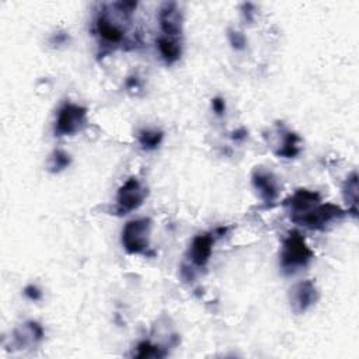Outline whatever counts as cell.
Here are the masks:
<instances>
[{
    "label": "cell",
    "mask_w": 359,
    "mask_h": 359,
    "mask_svg": "<svg viewBox=\"0 0 359 359\" xmlns=\"http://www.w3.org/2000/svg\"><path fill=\"white\" fill-rule=\"evenodd\" d=\"M158 22L163 34L165 36L174 38L181 34L182 29V15L178 10L177 3H164L158 11Z\"/></svg>",
    "instance_id": "10"
},
{
    "label": "cell",
    "mask_w": 359,
    "mask_h": 359,
    "mask_svg": "<svg viewBox=\"0 0 359 359\" xmlns=\"http://www.w3.org/2000/svg\"><path fill=\"white\" fill-rule=\"evenodd\" d=\"M150 219L142 217L129 220L121 234V243L129 254H144L150 247Z\"/></svg>",
    "instance_id": "2"
},
{
    "label": "cell",
    "mask_w": 359,
    "mask_h": 359,
    "mask_svg": "<svg viewBox=\"0 0 359 359\" xmlns=\"http://www.w3.org/2000/svg\"><path fill=\"white\" fill-rule=\"evenodd\" d=\"M344 198L348 203L346 213H351L352 216H356L358 213V175L356 172H352L344 185Z\"/></svg>",
    "instance_id": "15"
},
{
    "label": "cell",
    "mask_w": 359,
    "mask_h": 359,
    "mask_svg": "<svg viewBox=\"0 0 359 359\" xmlns=\"http://www.w3.org/2000/svg\"><path fill=\"white\" fill-rule=\"evenodd\" d=\"M345 215L346 210L341 209L334 203H318L311 210L299 216L293 222L311 230H323L327 224L342 219Z\"/></svg>",
    "instance_id": "4"
},
{
    "label": "cell",
    "mask_w": 359,
    "mask_h": 359,
    "mask_svg": "<svg viewBox=\"0 0 359 359\" xmlns=\"http://www.w3.org/2000/svg\"><path fill=\"white\" fill-rule=\"evenodd\" d=\"M251 182L254 189L258 192L259 198L266 203L272 205L279 196V184L271 171L257 167L252 171Z\"/></svg>",
    "instance_id": "7"
},
{
    "label": "cell",
    "mask_w": 359,
    "mask_h": 359,
    "mask_svg": "<svg viewBox=\"0 0 359 359\" xmlns=\"http://www.w3.org/2000/svg\"><path fill=\"white\" fill-rule=\"evenodd\" d=\"M279 136L282 137V140L278 144V149L275 150V154L278 157H285V158L296 157L302 150L300 136L297 133L286 130V129H282L279 132Z\"/></svg>",
    "instance_id": "13"
},
{
    "label": "cell",
    "mask_w": 359,
    "mask_h": 359,
    "mask_svg": "<svg viewBox=\"0 0 359 359\" xmlns=\"http://www.w3.org/2000/svg\"><path fill=\"white\" fill-rule=\"evenodd\" d=\"M24 294H25L29 300H34V302H36V300H39V299L42 297L41 289H39L38 286H35V285H28V286H25Z\"/></svg>",
    "instance_id": "20"
},
{
    "label": "cell",
    "mask_w": 359,
    "mask_h": 359,
    "mask_svg": "<svg viewBox=\"0 0 359 359\" xmlns=\"http://www.w3.org/2000/svg\"><path fill=\"white\" fill-rule=\"evenodd\" d=\"M94 28L97 35L105 45H119L125 38L123 29L116 22H114L105 11L100 13L95 17Z\"/></svg>",
    "instance_id": "11"
},
{
    "label": "cell",
    "mask_w": 359,
    "mask_h": 359,
    "mask_svg": "<svg viewBox=\"0 0 359 359\" xmlns=\"http://www.w3.org/2000/svg\"><path fill=\"white\" fill-rule=\"evenodd\" d=\"M313 255L314 254L306 244L303 236L299 231L293 230L282 243L280 266L286 273H293L307 266Z\"/></svg>",
    "instance_id": "1"
},
{
    "label": "cell",
    "mask_w": 359,
    "mask_h": 359,
    "mask_svg": "<svg viewBox=\"0 0 359 359\" xmlns=\"http://www.w3.org/2000/svg\"><path fill=\"white\" fill-rule=\"evenodd\" d=\"M147 196V189L136 177L126 180L116 194V208L118 215H126L137 209Z\"/></svg>",
    "instance_id": "5"
},
{
    "label": "cell",
    "mask_w": 359,
    "mask_h": 359,
    "mask_svg": "<svg viewBox=\"0 0 359 359\" xmlns=\"http://www.w3.org/2000/svg\"><path fill=\"white\" fill-rule=\"evenodd\" d=\"M213 244H215V236L210 233H202L192 238L188 257L194 266L203 268L208 264L212 255Z\"/></svg>",
    "instance_id": "9"
},
{
    "label": "cell",
    "mask_w": 359,
    "mask_h": 359,
    "mask_svg": "<svg viewBox=\"0 0 359 359\" xmlns=\"http://www.w3.org/2000/svg\"><path fill=\"white\" fill-rule=\"evenodd\" d=\"M87 122V109L81 105L66 102L57 112L55 123L56 136H73L80 132Z\"/></svg>",
    "instance_id": "3"
},
{
    "label": "cell",
    "mask_w": 359,
    "mask_h": 359,
    "mask_svg": "<svg viewBox=\"0 0 359 359\" xmlns=\"http://www.w3.org/2000/svg\"><path fill=\"white\" fill-rule=\"evenodd\" d=\"M167 351L160 345H154L150 341H142L136 346V358H164Z\"/></svg>",
    "instance_id": "18"
},
{
    "label": "cell",
    "mask_w": 359,
    "mask_h": 359,
    "mask_svg": "<svg viewBox=\"0 0 359 359\" xmlns=\"http://www.w3.org/2000/svg\"><path fill=\"white\" fill-rule=\"evenodd\" d=\"M157 48H158V52L161 55V57L164 59V62L167 65H171L174 62H177L181 56V45L170 38V36H158L157 38Z\"/></svg>",
    "instance_id": "14"
},
{
    "label": "cell",
    "mask_w": 359,
    "mask_h": 359,
    "mask_svg": "<svg viewBox=\"0 0 359 359\" xmlns=\"http://www.w3.org/2000/svg\"><path fill=\"white\" fill-rule=\"evenodd\" d=\"M212 109H213V112H215L216 115H219V116L223 115L224 111H226V102H224V100L220 98V97L213 98V100H212Z\"/></svg>",
    "instance_id": "21"
},
{
    "label": "cell",
    "mask_w": 359,
    "mask_h": 359,
    "mask_svg": "<svg viewBox=\"0 0 359 359\" xmlns=\"http://www.w3.org/2000/svg\"><path fill=\"white\" fill-rule=\"evenodd\" d=\"M14 345L20 349L36 345L43 338V328L36 321H27L24 325L17 328L13 335Z\"/></svg>",
    "instance_id": "12"
},
{
    "label": "cell",
    "mask_w": 359,
    "mask_h": 359,
    "mask_svg": "<svg viewBox=\"0 0 359 359\" xmlns=\"http://www.w3.org/2000/svg\"><path fill=\"white\" fill-rule=\"evenodd\" d=\"M163 132L153 129H143L137 133V142L143 150H154L163 142Z\"/></svg>",
    "instance_id": "16"
},
{
    "label": "cell",
    "mask_w": 359,
    "mask_h": 359,
    "mask_svg": "<svg viewBox=\"0 0 359 359\" xmlns=\"http://www.w3.org/2000/svg\"><path fill=\"white\" fill-rule=\"evenodd\" d=\"M318 203H321L320 194H317L316 191H309V189H297L293 195H290L283 202V205L289 209L292 220L307 213Z\"/></svg>",
    "instance_id": "8"
},
{
    "label": "cell",
    "mask_w": 359,
    "mask_h": 359,
    "mask_svg": "<svg viewBox=\"0 0 359 359\" xmlns=\"http://www.w3.org/2000/svg\"><path fill=\"white\" fill-rule=\"evenodd\" d=\"M227 36H229V42L230 45L237 49V50H241L245 48V36L244 34H241L240 31H236V29H229L227 31Z\"/></svg>",
    "instance_id": "19"
},
{
    "label": "cell",
    "mask_w": 359,
    "mask_h": 359,
    "mask_svg": "<svg viewBox=\"0 0 359 359\" xmlns=\"http://www.w3.org/2000/svg\"><path fill=\"white\" fill-rule=\"evenodd\" d=\"M318 300V292L313 280H302L293 285L289 290L290 309L296 314L307 311Z\"/></svg>",
    "instance_id": "6"
},
{
    "label": "cell",
    "mask_w": 359,
    "mask_h": 359,
    "mask_svg": "<svg viewBox=\"0 0 359 359\" xmlns=\"http://www.w3.org/2000/svg\"><path fill=\"white\" fill-rule=\"evenodd\" d=\"M244 137H247V130H245L244 128L237 129V130L233 132V139H234V140H243Z\"/></svg>",
    "instance_id": "22"
},
{
    "label": "cell",
    "mask_w": 359,
    "mask_h": 359,
    "mask_svg": "<svg viewBox=\"0 0 359 359\" xmlns=\"http://www.w3.org/2000/svg\"><path fill=\"white\" fill-rule=\"evenodd\" d=\"M72 163L70 156L63 150H55L48 160V171L50 172H60L65 168H67Z\"/></svg>",
    "instance_id": "17"
}]
</instances>
